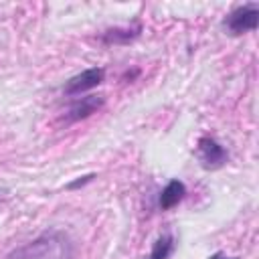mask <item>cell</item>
<instances>
[{
	"label": "cell",
	"mask_w": 259,
	"mask_h": 259,
	"mask_svg": "<svg viewBox=\"0 0 259 259\" xmlns=\"http://www.w3.org/2000/svg\"><path fill=\"white\" fill-rule=\"evenodd\" d=\"M73 241L63 231H45L30 243L16 247L6 259H71Z\"/></svg>",
	"instance_id": "1"
},
{
	"label": "cell",
	"mask_w": 259,
	"mask_h": 259,
	"mask_svg": "<svg viewBox=\"0 0 259 259\" xmlns=\"http://www.w3.org/2000/svg\"><path fill=\"white\" fill-rule=\"evenodd\" d=\"M257 24H259V6L251 2V4H243L231 10L223 20V30L231 36H239V34L255 30Z\"/></svg>",
	"instance_id": "2"
},
{
	"label": "cell",
	"mask_w": 259,
	"mask_h": 259,
	"mask_svg": "<svg viewBox=\"0 0 259 259\" xmlns=\"http://www.w3.org/2000/svg\"><path fill=\"white\" fill-rule=\"evenodd\" d=\"M196 158L200 162V166L204 170H219L227 164L229 160V154L227 150L214 140V138H200L198 140V146H196Z\"/></svg>",
	"instance_id": "3"
},
{
	"label": "cell",
	"mask_w": 259,
	"mask_h": 259,
	"mask_svg": "<svg viewBox=\"0 0 259 259\" xmlns=\"http://www.w3.org/2000/svg\"><path fill=\"white\" fill-rule=\"evenodd\" d=\"M105 79V69L103 67H91V69H85L77 75H73L69 81H65L63 85V93L67 97H75V95H81L89 89H95L97 85H101Z\"/></svg>",
	"instance_id": "4"
},
{
	"label": "cell",
	"mask_w": 259,
	"mask_h": 259,
	"mask_svg": "<svg viewBox=\"0 0 259 259\" xmlns=\"http://www.w3.org/2000/svg\"><path fill=\"white\" fill-rule=\"evenodd\" d=\"M103 103H105V97H103V95H87V97H81V99H77V101L67 109L65 121H67V123H73V121L85 119V117H89L91 113H95Z\"/></svg>",
	"instance_id": "5"
},
{
	"label": "cell",
	"mask_w": 259,
	"mask_h": 259,
	"mask_svg": "<svg viewBox=\"0 0 259 259\" xmlns=\"http://www.w3.org/2000/svg\"><path fill=\"white\" fill-rule=\"evenodd\" d=\"M184 194H186L184 182L178 180V178H172V180L162 188V192H160V196H158V206H160L162 210H170V208H174V206L184 198Z\"/></svg>",
	"instance_id": "6"
},
{
	"label": "cell",
	"mask_w": 259,
	"mask_h": 259,
	"mask_svg": "<svg viewBox=\"0 0 259 259\" xmlns=\"http://www.w3.org/2000/svg\"><path fill=\"white\" fill-rule=\"evenodd\" d=\"M140 32H142L140 24H134V26H113V28H107L101 34V40L105 45H125L130 40L138 38Z\"/></svg>",
	"instance_id": "7"
},
{
	"label": "cell",
	"mask_w": 259,
	"mask_h": 259,
	"mask_svg": "<svg viewBox=\"0 0 259 259\" xmlns=\"http://www.w3.org/2000/svg\"><path fill=\"white\" fill-rule=\"evenodd\" d=\"M174 247H176V241H174V235L172 233H162L154 245H152V251H150V257L148 259H170V255L174 253Z\"/></svg>",
	"instance_id": "8"
},
{
	"label": "cell",
	"mask_w": 259,
	"mask_h": 259,
	"mask_svg": "<svg viewBox=\"0 0 259 259\" xmlns=\"http://www.w3.org/2000/svg\"><path fill=\"white\" fill-rule=\"evenodd\" d=\"M95 178V172H91V174H85V176H79L77 180H73V182H69L67 184V190H75V188H79V186H85L87 182H91Z\"/></svg>",
	"instance_id": "9"
},
{
	"label": "cell",
	"mask_w": 259,
	"mask_h": 259,
	"mask_svg": "<svg viewBox=\"0 0 259 259\" xmlns=\"http://www.w3.org/2000/svg\"><path fill=\"white\" fill-rule=\"evenodd\" d=\"M208 259H239V257H227L223 251H217V253H212Z\"/></svg>",
	"instance_id": "10"
}]
</instances>
